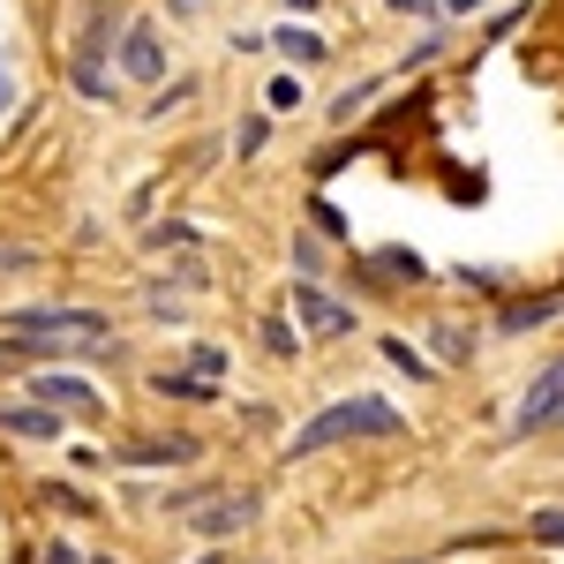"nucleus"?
<instances>
[{
  "label": "nucleus",
  "mask_w": 564,
  "mask_h": 564,
  "mask_svg": "<svg viewBox=\"0 0 564 564\" xmlns=\"http://www.w3.org/2000/svg\"><path fill=\"white\" fill-rule=\"evenodd\" d=\"M286 8H316V0H286Z\"/></svg>",
  "instance_id": "obj_18"
},
{
  "label": "nucleus",
  "mask_w": 564,
  "mask_h": 564,
  "mask_svg": "<svg viewBox=\"0 0 564 564\" xmlns=\"http://www.w3.org/2000/svg\"><path fill=\"white\" fill-rule=\"evenodd\" d=\"M106 31H113V8L98 0V8L84 15V39H76V84H84L90 98H106V68H98V61H106V45H113Z\"/></svg>",
  "instance_id": "obj_4"
},
{
  "label": "nucleus",
  "mask_w": 564,
  "mask_h": 564,
  "mask_svg": "<svg viewBox=\"0 0 564 564\" xmlns=\"http://www.w3.org/2000/svg\"><path fill=\"white\" fill-rule=\"evenodd\" d=\"M98 564H113V557H98Z\"/></svg>",
  "instance_id": "obj_22"
},
{
  "label": "nucleus",
  "mask_w": 564,
  "mask_h": 564,
  "mask_svg": "<svg viewBox=\"0 0 564 564\" xmlns=\"http://www.w3.org/2000/svg\"><path fill=\"white\" fill-rule=\"evenodd\" d=\"M399 406L384 399H369V391H354V399H332L308 430H294V459H316V452H332V444H347V436H399Z\"/></svg>",
  "instance_id": "obj_1"
},
{
  "label": "nucleus",
  "mask_w": 564,
  "mask_h": 564,
  "mask_svg": "<svg viewBox=\"0 0 564 564\" xmlns=\"http://www.w3.org/2000/svg\"><path fill=\"white\" fill-rule=\"evenodd\" d=\"M263 98H271V106H279V113H294V106H302V84H294V76H279V84L263 90Z\"/></svg>",
  "instance_id": "obj_13"
},
{
  "label": "nucleus",
  "mask_w": 564,
  "mask_h": 564,
  "mask_svg": "<svg viewBox=\"0 0 564 564\" xmlns=\"http://www.w3.org/2000/svg\"><path fill=\"white\" fill-rule=\"evenodd\" d=\"M31 399H45L53 414H98V391H90L84 377H39Z\"/></svg>",
  "instance_id": "obj_8"
},
{
  "label": "nucleus",
  "mask_w": 564,
  "mask_h": 564,
  "mask_svg": "<svg viewBox=\"0 0 564 564\" xmlns=\"http://www.w3.org/2000/svg\"><path fill=\"white\" fill-rule=\"evenodd\" d=\"M557 316V302H520V308H505V332H527V324H550Z\"/></svg>",
  "instance_id": "obj_11"
},
{
  "label": "nucleus",
  "mask_w": 564,
  "mask_h": 564,
  "mask_svg": "<svg viewBox=\"0 0 564 564\" xmlns=\"http://www.w3.org/2000/svg\"><path fill=\"white\" fill-rule=\"evenodd\" d=\"M159 391H166V399H218L212 377H159Z\"/></svg>",
  "instance_id": "obj_12"
},
{
  "label": "nucleus",
  "mask_w": 564,
  "mask_h": 564,
  "mask_svg": "<svg viewBox=\"0 0 564 564\" xmlns=\"http://www.w3.org/2000/svg\"><path fill=\"white\" fill-rule=\"evenodd\" d=\"M31 263V249H0V271H23Z\"/></svg>",
  "instance_id": "obj_17"
},
{
  "label": "nucleus",
  "mask_w": 564,
  "mask_h": 564,
  "mask_svg": "<svg viewBox=\"0 0 564 564\" xmlns=\"http://www.w3.org/2000/svg\"><path fill=\"white\" fill-rule=\"evenodd\" d=\"M557 406H564V361H550V369L534 377V391H527L520 430H542V422H557Z\"/></svg>",
  "instance_id": "obj_7"
},
{
  "label": "nucleus",
  "mask_w": 564,
  "mask_h": 564,
  "mask_svg": "<svg viewBox=\"0 0 564 564\" xmlns=\"http://www.w3.org/2000/svg\"><path fill=\"white\" fill-rule=\"evenodd\" d=\"M557 422H564V406H557Z\"/></svg>",
  "instance_id": "obj_21"
},
{
  "label": "nucleus",
  "mask_w": 564,
  "mask_h": 564,
  "mask_svg": "<svg viewBox=\"0 0 564 564\" xmlns=\"http://www.w3.org/2000/svg\"><path fill=\"white\" fill-rule=\"evenodd\" d=\"M45 564H84V557H76L68 542H45Z\"/></svg>",
  "instance_id": "obj_16"
},
{
  "label": "nucleus",
  "mask_w": 564,
  "mask_h": 564,
  "mask_svg": "<svg viewBox=\"0 0 564 564\" xmlns=\"http://www.w3.org/2000/svg\"><path fill=\"white\" fill-rule=\"evenodd\" d=\"M294 316H302L308 339H347V332H354V308H347V302H332L316 279H294Z\"/></svg>",
  "instance_id": "obj_3"
},
{
  "label": "nucleus",
  "mask_w": 564,
  "mask_h": 564,
  "mask_svg": "<svg viewBox=\"0 0 564 564\" xmlns=\"http://www.w3.org/2000/svg\"><path fill=\"white\" fill-rule=\"evenodd\" d=\"M271 45H279V53H286L294 68H308V61H324V39H316L308 23H279V31H271Z\"/></svg>",
  "instance_id": "obj_10"
},
{
  "label": "nucleus",
  "mask_w": 564,
  "mask_h": 564,
  "mask_svg": "<svg viewBox=\"0 0 564 564\" xmlns=\"http://www.w3.org/2000/svg\"><path fill=\"white\" fill-rule=\"evenodd\" d=\"M0 430H15V436H61V414L53 406H23V399H0Z\"/></svg>",
  "instance_id": "obj_9"
},
{
  "label": "nucleus",
  "mask_w": 564,
  "mask_h": 564,
  "mask_svg": "<svg viewBox=\"0 0 564 564\" xmlns=\"http://www.w3.org/2000/svg\"><path fill=\"white\" fill-rule=\"evenodd\" d=\"M384 354H391V361H399V369H414V377H430V369H422V354L406 347V339H384Z\"/></svg>",
  "instance_id": "obj_14"
},
{
  "label": "nucleus",
  "mask_w": 564,
  "mask_h": 564,
  "mask_svg": "<svg viewBox=\"0 0 564 564\" xmlns=\"http://www.w3.org/2000/svg\"><path fill=\"white\" fill-rule=\"evenodd\" d=\"M121 76H135V84H159V76H166L159 23H129V31H121Z\"/></svg>",
  "instance_id": "obj_5"
},
{
  "label": "nucleus",
  "mask_w": 564,
  "mask_h": 564,
  "mask_svg": "<svg viewBox=\"0 0 564 564\" xmlns=\"http://www.w3.org/2000/svg\"><path fill=\"white\" fill-rule=\"evenodd\" d=\"M452 8H481V0H452Z\"/></svg>",
  "instance_id": "obj_19"
},
{
  "label": "nucleus",
  "mask_w": 564,
  "mask_h": 564,
  "mask_svg": "<svg viewBox=\"0 0 564 564\" xmlns=\"http://www.w3.org/2000/svg\"><path fill=\"white\" fill-rule=\"evenodd\" d=\"M399 8H414V0H399Z\"/></svg>",
  "instance_id": "obj_20"
},
{
  "label": "nucleus",
  "mask_w": 564,
  "mask_h": 564,
  "mask_svg": "<svg viewBox=\"0 0 564 564\" xmlns=\"http://www.w3.org/2000/svg\"><path fill=\"white\" fill-rule=\"evenodd\" d=\"M8 347H106V316L98 308H15Z\"/></svg>",
  "instance_id": "obj_2"
},
{
  "label": "nucleus",
  "mask_w": 564,
  "mask_h": 564,
  "mask_svg": "<svg viewBox=\"0 0 564 564\" xmlns=\"http://www.w3.org/2000/svg\"><path fill=\"white\" fill-rule=\"evenodd\" d=\"M263 347H271V354H294V339H286V324H279V316H263Z\"/></svg>",
  "instance_id": "obj_15"
},
{
  "label": "nucleus",
  "mask_w": 564,
  "mask_h": 564,
  "mask_svg": "<svg viewBox=\"0 0 564 564\" xmlns=\"http://www.w3.org/2000/svg\"><path fill=\"white\" fill-rule=\"evenodd\" d=\"M174 512H196L188 527H204V534H234V527H249V512H257V497H181Z\"/></svg>",
  "instance_id": "obj_6"
}]
</instances>
